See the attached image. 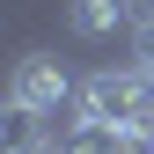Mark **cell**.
Here are the masks:
<instances>
[{
    "label": "cell",
    "mask_w": 154,
    "mask_h": 154,
    "mask_svg": "<svg viewBox=\"0 0 154 154\" xmlns=\"http://www.w3.org/2000/svg\"><path fill=\"white\" fill-rule=\"evenodd\" d=\"M22 154H66V140L51 132V140H37V147H22Z\"/></svg>",
    "instance_id": "4"
},
{
    "label": "cell",
    "mask_w": 154,
    "mask_h": 154,
    "mask_svg": "<svg viewBox=\"0 0 154 154\" xmlns=\"http://www.w3.org/2000/svg\"><path fill=\"white\" fill-rule=\"evenodd\" d=\"M8 103L37 110L44 125H59L73 103H81V81H73V66L59 51H29V59H15V81H8Z\"/></svg>",
    "instance_id": "2"
},
{
    "label": "cell",
    "mask_w": 154,
    "mask_h": 154,
    "mask_svg": "<svg viewBox=\"0 0 154 154\" xmlns=\"http://www.w3.org/2000/svg\"><path fill=\"white\" fill-rule=\"evenodd\" d=\"M81 110L88 125H118V132H140V140H154V81L140 66H95V73H81Z\"/></svg>",
    "instance_id": "1"
},
{
    "label": "cell",
    "mask_w": 154,
    "mask_h": 154,
    "mask_svg": "<svg viewBox=\"0 0 154 154\" xmlns=\"http://www.w3.org/2000/svg\"><path fill=\"white\" fill-rule=\"evenodd\" d=\"M118 29H132V0H73V37L103 44Z\"/></svg>",
    "instance_id": "3"
}]
</instances>
